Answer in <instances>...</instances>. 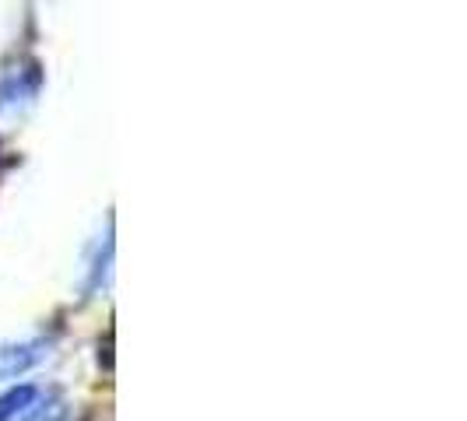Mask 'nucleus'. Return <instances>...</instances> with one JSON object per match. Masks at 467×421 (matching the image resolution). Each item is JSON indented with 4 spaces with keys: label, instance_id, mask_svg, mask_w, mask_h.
Segmentation results:
<instances>
[{
    "label": "nucleus",
    "instance_id": "1",
    "mask_svg": "<svg viewBox=\"0 0 467 421\" xmlns=\"http://www.w3.org/2000/svg\"><path fill=\"white\" fill-rule=\"evenodd\" d=\"M47 358L43 344H15V348H0V379H15V375L28 373L32 365H39Z\"/></svg>",
    "mask_w": 467,
    "mask_h": 421
},
{
    "label": "nucleus",
    "instance_id": "2",
    "mask_svg": "<svg viewBox=\"0 0 467 421\" xmlns=\"http://www.w3.org/2000/svg\"><path fill=\"white\" fill-rule=\"evenodd\" d=\"M36 397H39V390L28 386V383H25V386H15V390H7V394L0 397V421H15L18 415H25Z\"/></svg>",
    "mask_w": 467,
    "mask_h": 421
},
{
    "label": "nucleus",
    "instance_id": "3",
    "mask_svg": "<svg viewBox=\"0 0 467 421\" xmlns=\"http://www.w3.org/2000/svg\"><path fill=\"white\" fill-rule=\"evenodd\" d=\"M64 418V400H49V411H43V404H32L25 411V421H60Z\"/></svg>",
    "mask_w": 467,
    "mask_h": 421
}]
</instances>
